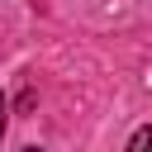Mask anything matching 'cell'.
<instances>
[{
  "mask_svg": "<svg viewBox=\"0 0 152 152\" xmlns=\"http://www.w3.org/2000/svg\"><path fill=\"white\" fill-rule=\"evenodd\" d=\"M147 142H152V128H138V133H133V142H128V147H133V152H142V147H147Z\"/></svg>",
  "mask_w": 152,
  "mask_h": 152,
  "instance_id": "6da1fadb",
  "label": "cell"
},
{
  "mask_svg": "<svg viewBox=\"0 0 152 152\" xmlns=\"http://www.w3.org/2000/svg\"><path fill=\"white\" fill-rule=\"evenodd\" d=\"M5 119H10V95H5V86H0V138H5Z\"/></svg>",
  "mask_w": 152,
  "mask_h": 152,
  "instance_id": "7a4b0ae2",
  "label": "cell"
}]
</instances>
